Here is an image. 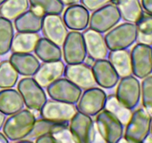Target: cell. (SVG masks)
I'll return each instance as SVG.
<instances>
[{
    "label": "cell",
    "mask_w": 152,
    "mask_h": 143,
    "mask_svg": "<svg viewBox=\"0 0 152 143\" xmlns=\"http://www.w3.org/2000/svg\"><path fill=\"white\" fill-rule=\"evenodd\" d=\"M37 117L29 109H22L5 119L2 127L3 133L8 140L18 142L29 136L34 129Z\"/></svg>",
    "instance_id": "obj_1"
},
{
    "label": "cell",
    "mask_w": 152,
    "mask_h": 143,
    "mask_svg": "<svg viewBox=\"0 0 152 143\" xmlns=\"http://www.w3.org/2000/svg\"><path fill=\"white\" fill-rule=\"evenodd\" d=\"M151 115L144 108L135 110L126 125L123 133L125 140L132 143L145 142L151 131Z\"/></svg>",
    "instance_id": "obj_2"
},
{
    "label": "cell",
    "mask_w": 152,
    "mask_h": 143,
    "mask_svg": "<svg viewBox=\"0 0 152 143\" xmlns=\"http://www.w3.org/2000/svg\"><path fill=\"white\" fill-rule=\"evenodd\" d=\"M95 123L99 136L105 142L117 143L123 137L124 125L106 109L95 116Z\"/></svg>",
    "instance_id": "obj_3"
},
{
    "label": "cell",
    "mask_w": 152,
    "mask_h": 143,
    "mask_svg": "<svg viewBox=\"0 0 152 143\" xmlns=\"http://www.w3.org/2000/svg\"><path fill=\"white\" fill-rule=\"evenodd\" d=\"M108 50L127 49L137 41L135 23L125 22L117 25L104 36Z\"/></svg>",
    "instance_id": "obj_4"
},
{
    "label": "cell",
    "mask_w": 152,
    "mask_h": 143,
    "mask_svg": "<svg viewBox=\"0 0 152 143\" xmlns=\"http://www.w3.org/2000/svg\"><path fill=\"white\" fill-rule=\"evenodd\" d=\"M17 90L23 98L25 107L33 112H39L48 100L43 87L34 77H22L17 83Z\"/></svg>",
    "instance_id": "obj_5"
},
{
    "label": "cell",
    "mask_w": 152,
    "mask_h": 143,
    "mask_svg": "<svg viewBox=\"0 0 152 143\" xmlns=\"http://www.w3.org/2000/svg\"><path fill=\"white\" fill-rule=\"evenodd\" d=\"M116 89V97L126 107L134 110L140 101L141 83L134 75L120 77Z\"/></svg>",
    "instance_id": "obj_6"
},
{
    "label": "cell",
    "mask_w": 152,
    "mask_h": 143,
    "mask_svg": "<svg viewBox=\"0 0 152 143\" xmlns=\"http://www.w3.org/2000/svg\"><path fill=\"white\" fill-rule=\"evenodd\" d=\"M121 16L115 4L110 3L92 12L89 28L99 33H106L120 22Z\"/></svg>",
    "instance_id": "obj_7"
},
{
    "label": "cell",
    "mask_w": 152,
    "mask_h": 143,
    "mask_svg": "<svg viewBox=\"0 0 152 143\" xmlns=\"http://www.w3.org/2000/svg\"><path fill=\"white\" fill-rule=\"evenodd\" d=\"M62 46V57L67 64L83 63L87 57L84 37L80 31L68 32Z\"/></svg>",
    "instance_id": "obj_8"
},
{
    "label": "cell",
    "mask_w": 152,
    "mask_h": 143,
    "mask_svg": "<svg viewBox=\"0 0 152 143\" xmlns=\"http://www.w3.org/2000/svg\"><path fill=\"white\" fill-rule=\"evenodd\" d=\"M76 142L91 143L96 138V128L91 116L77 111L68 126Z\"/></svg>",
    "instance_id": "obj_9"
},
{
    "label": "cell",
    "mask_w": 152,
    "mask_h": 143,
    "mask_svg": "<svg viewBox=\"0 0 152 143\" xmlns=\"http://www.w3.org/2000/svg\"><path fill=\"white\" fill-rule=\"evenodd\" d=\"M107 98L106 92L100 87L93 86L85 89L77 102V110L91 117L96 116L105 109Z\"/></svg>",
    "instance_id": "obj_10"
},
{
    "label": "cell",
    "mask_w": 152,
    "mask_h": 143,
    "mask_svg": "<svg viewBox=\"0 0 152 143\" xmlns=\"http://www.w3.org/2000/svg\"><path fill=\"white\" fill-rule=\"evenodd\" d=\"M46 90L51 99L74 104H77L83 93V89L66 77L55 80L46 88Z\"/></svg>",
    "instance_id": "obj_11"
},
{
    "label": "cell",
    "mask_w": 152,
    "mask_h": 143,
    "mask_svg": "<svg viewBox=\"0 0 152 143\" xmlns=\"http://www.w3.org/2000/svg\"><path fill=\"white\" fill-rule=\"evenodd\" d=\"M132 74L143 79L152 73L151 46L137 43L131 51Z\"/></svg>",
    "instance_id": "obj_12"
},
{
    "label": "cell",
    "mask_w": 152,
    "mask_h": 143,
    "mask_svg": "<svg viewBox=\"0 0 152 143\" xmlns=\"http://www.w3.org/2000/svg\"><path fill=\"white\" fill-rule=\"evenodd\" d=\"M78 111L74 104L62 102L50 98L47 100L39 111L42 118L60 122H69Z\"/></svg>",
    "instance_id": "obj_13"
},
{
    "label": "cell",
    "mask_w": 152,
    "mask_h": 143,
    "mask_svg": "<svg viewBox=\"0 0 152 143\" xmlns=\"http://www.w3.org/2000/svg\"><path fill=\"white\" fill-rule=\"evenodd\" d=\"M65 77L77 85L81 89H87L96 85L91 66L80 63L67 64L64 72Z\"/></svg>",
    "instance_id": "obj_14"
},
{
    "label": "cell",
    "mask_w": 152,
    "mask_h": 143,
    "mask_svg": "<svg viewBox=\"0 0 152 143\" xmlns=\"http://www.w3.org/2000/svg\"><path fill=\"white\" fill-rule=\"evenodd\" d=\"M91 69L96 84L102 89H112L120 80V77L117 71L106 58L96 60Z\"/></svg>",
    "instance_id": "obj_15"
},
{
    "label": "cell",
    "mask_w": 152,
    "mask_h": 143,
    "mask_svg": "<svg viewBox=\"0 0 152 143\" xmlns=\"http://www.w3.org/2000/svg\"><path fill=\"white\" fill-rule=\"evenodd\" d=\"M42 31L45 37L61 46L63 44L68 28L60 14H46L43 17Z\"/></svg>",
    "instance_id": "obj_16"
},
{
    "label": "cell",
    "mask_w": 152,
    "mask_h": 143,
    "mask_svg": "<svg viewBox=\"0 0 152 143\" xmlns=\"http://www.w3.org/2000/svg\"><path fill=\"white\" fill-rule=\"evenodd\" d=\"M90 16V11L82 4L77 3L68 6L64 10L62 19L68 29L80 31L88 28Z\"/></svg>",
    "instance_id": "obj_17"
},
{
    "label": "cell",
    "mask_w": 152,
    "mask_h": 143,
    "mask_svg": "<svg viewBox=\"0 0 152 143\" xmlns=\"http://www.w3.org/2000/svg\"><path fill=\"white\" fill-rule=\"evenodd\" d=\"M65 67V63L61 60L43 62L34 74V78L42 87L47 88L50 83L64 75Z\"/></svg>",
    "instance_id": "obj_18"
},
{
    "label": "cell",
    "mask_w": 152,
    "mask_h": 143,
    "mask_svg": "<svg viewBox=\"0 0 152 143\" xmlns=\"http://www.w3.org/2000/svg\"><path fill=\"white\" fill-rule=\"evenodd\" d=\"M88 56L93 59H104L108 57V49L102 33L86 28L83 33Z\"/></svg>",
    "instance_id": "obj_19"
},
{
    "label": "cell",
    "mask_w": 152,
    "mask_h": 143,
    "mask_svg": "<svg viewBox=\"0 0 152 143\" xmlns=\"http://www.w3.org/2000/svg\"><path fill=\"white\" fill-rule=\"evenodd\" d=\"M45 14L39 9L30 7L25 13L14 19V28L17 32L38 33L42 30Z\"/></svg>",
    "instance_id": "obj_20"
},
{
    "label": "cell",
    "mask_w": 152,
    "mask_h": 143,
    "mask_svg": "<svg viewBox=\"0 0 152 143\" xmlns=\"http://www.w3.org/2000/svg\"><path fill=\"white\" fill-rule=\"evenodd\" d=\"M9 61L19 74L25 77L34 76L41 64L36 55L22 52H12Z\"/></svg>",
    "instance_id": "obj_21"
},
{
    "label": "cell",
    "mask_w": 152,
    "mask_h": 143,
    "mask_svg": "<svg viewBox=\"0 0 152 143\" xmlns=\"http://www.w3.org/2000/svg\"><path fill=\"white\" fill-rule=\"evenodd\" d=\"M23 98L17 89L7 88L0 90V112L10 116L24 108Z\"/></svg>",
    "instance_id": "obj_22"
},
{
    "label": "cell",
    "mask_w": 152,
    "mask_h": 143,
    "mask_svg": "<svg viewBox=\"0 0 152 143\" xmlns=\"http://www.w3.org/2000/svg\"><path fill=\"white\" fill-rule=\"evenodd\" d=\"M125 22L136 23L143 15L144 11L140 0H112Z\"/></svg>",
    "instance_id": "obj_23"
},
{
    "label": "cell",
    "mask_w": 152,
    "mask_h": 143,
    "mask_svg": "<svg viewBox=\"0 0 152 143\" xmlns=\"http://www.w3.org/2000/svg\"><path fill=\"white\" fill-rule=\"evenodd\" d=\"M35 55L42 62L59 60L62 57L60 46L46 37H40L34 50Z\"/></svg>",
    "instance_id": "obj_24"
},
{
    "label": "cell",
    "mask_w": 152,
    "mask_h": 143,
    "mask_svg": "<svg viewBox=\"0 0 152 143\" xmlns=\"http://www.w3.org/2000/svg\"><path fill=\"white\" fill-rule=\"evenodd\" d=\"M108 58L120 77L132 74V58L129 50L120 49L110 51V52H108Z\"/></svg>",
    "instance_id": "obj_25"
},
{
    "label": "cell",
    "mask_w": 152,
    "mask_h": 143,
    "mask_svg": "<svg viewBox=\"0 0 152 143\" xmlns=\"http://www.w3.org/2000/svg\"><path fill=\"white\" fill-rule=\"evenodd\" d=\"M39 38L38 33L18 32L14 34L10 51L12 52L32 53L35 50Z\"/></svg>",
    "instance_id": "obj_26"
},
{
    "label": "cell",
    "mask_w": 152,
    "mask_h": 143,
    "mask_svg": "<svg viewBox=\"0 0 152 143\" xmlns=\"http://www.w3.org/2000/svg\"><path fill=\"white\" fill-rule=\"evenodd\" d=\"M68 126H69V122H55V121L49 120V119L41 117V119L36 120L34 129L26 138L32 139L43 134L53 135L56 133L60 131L61 130L68 128Z\"/></svg>",
    "instance_id": "obj_27"
},
{
    "label": "cell",
    "mask_w": 152,
    "mask_h": 143,
    "mask_svg": "<svg viewBox=\"0 0 152 143\" xmlns=\"http://www.w3.org/2000/svg\"><path fill=\"white\" fill-rule=\"evenodd\" d=\"M29 7V0H5L0 4V16L9 20H14Z\"/></svg>",
    "instance_id": "obj_28"
},
{
    "label": "cell",
    "mask_w": 152,
    "mask_h": 143,
    "mask_svg": "<svg viewBox=\"0 0 152 143\" xmlns=\"http://www.w3.org/2000/svg\"><path fill=\"white\" fill-rule=\"evenodd\" d=\"M14 37V27L11 20L0 16V55H4L11 49Z\"/></svg>",
    "instance_id": "obj_29"
},
{
    "label": "cell",
    "mask_w": 152,
    "mask_h": 143,
    "mask_svg": "<svg viewBox=\"0 0 152 143\" xmlns=\"http://www.w3.org/2000/svg\"><path fill=\"white\" fill-rule=\"evenodd\" d=\"M135 25L137 27V42L152 46V15L144 13Z\"/></svg>",
    "instance_id": "obj_30"
},
{
    "label": "cell",
    "mask_w": 152,
    "mask_h": 143,
    "mask_svg": "<svg viewBox=\"0 0 152 143\" xmlns=\"http://www.w3.org/2000/svg\"><path fill=\"white\" fill-rule=\"evenodd\" d=\"M19 80V73L9 60L0 63V88L7 89L16 86Z\"/></svg>",
    "instance_id": "obj_31"
},
{
    "label": "cell",
    "mask_w": 152,
    "mask_h": 143,
    "mask_svg": "<svg viewBox=\"0 0 152 143\" xmlns=\"http://www.w3.org/2000/svg\"><path fill=\"white\" fill-rule=\"evenodd\" d=\"M105 109L117 116L123 125H126L128 123L132 113V110L125 107L117 99L115 95H110L107 98Z\"/></svg>",
    "instance_id": "obj_32"
},
{
    "label": "cell",
    "mask_w": 152,
    "mask_h": 143,
    "mask_svg": "<svg viewBox=\"0 0 152 143\" xmlns=\"http://www.w3.org/2000/svg\"><path fill=\"white\" fill-rule=\"evenodd\" d=\"M30 7L37 8L46 14H61L65 5L60 0H29Z\"/></svg>",
    "instance_id": "obj_33"
},
{
    "label": "cell",
    "mask_w": 152,
    "mask_h": 143,
    "mask_svg": "<svg viewBox=\"0 0 152 143\" xmlns=\"http://www.w3.org/2000/svg\"><path fill=\"white\" fill-rule=\"evenodd\" d=\"M141 99L144 109L152 116V75H148L141 82Z\"/></svg>",
    "instance_id": "obj_34"
},
{
    "label": "cell",
    "mask_w": 152,
    "mask_h": 143,
    "mask_svg": "<svg viewBox=\"0 0 152 143\" xmlns=\"http://www.w3.org/2000/svg\"><path fill=\"white\" fill-rule=\"evenodd\" d=\"M80 1L89 11L93 12L111 3L112 0H80Z\"/></svg>",
    "instance_id": "obj_35"
},
{
    "label": "cell",
    "mask_w": 152,
    "mask_h": 143,
    "mask_svg": "<svg viewBox=\"0 0 152 143\" xmlns=\"http://www.w3.org/2000/svg\"><path fill=\"white\" fill-rule=\"evenodd\" d=\"M53 136H54V137L56 138L57 142H76L75 139H74V136H73L72 133H71V131H70L68 128H64V129L61 130L60 131L53 134Z\"/></svg>",
    "instance_id": "obj_36"
},
{
    "label": "cell",
    "mask_w": 152,
    "mask_h": 143,
    "mask_svg": "<svg viewBox=\"0 0 152 143\" xmlns=\"http://www.w3.org/2000/svg\"><path fill=\"white\" fill-rule=\"evenodd\" d=\"M37 143H56V138L52 134H43L35 139Z\"/></svg>",
    "instance_id": "obj_37"
},
{
    "label": "cell",
    "mask_w": 152,
    "mask_h": 143,
    "mask_svg": "<svg viewBox=\"0 0 152 143\" xmlns=\"http://www.w3.org/2000/svg\"><path fill=\"white\" fill-rule=\"evenodd\" d=\"M140 2L145 13L152 15V0H141Z\"/></svg>",
    "instance_id": "obj_38"
},
{
    "label": "cell",
    "mask_w": 152,
    "mask_h": 143,
    "mask_svg": "<svg viewBox=\"0 0 152 143\" xmlns=\"http://www.w3.org/2000/svg\"><path fill=\"white\" fill-rule=\"evenodd\" d=\"M62 1V4L64 5H71V4H77V3L80 2V0H60Z\"/></svg>",
    "instance_id": "obj_39"
},
{
    "label": "cell",
    "mask_w": 152,
    "mask_h": 143,
    "mask_svg": "<svg viewBox=\"0 0 152 143\" xmlns=\"http://www.w3.org/2000/svg\"><path fill=\"white\" fill-rule=\"evenodd\" d=\"M94 61H95L94 59H93V58L91 57L88 56V57H86V60H85L84 62H85V63H86L87 65L90 66H92V65L94 64Z\"/></svg>",
    "instance_id": "obj_40"
},
{
    "label": "cell",
    "mask_w": 152,
    "mask_h": 143,
    "mask_svg": "<svg viewBox=\"0 0 152 143\" xmlns=\"http://www.w3.org/2000/svg\"><path fill=\"white\" fill-rule=\"evenodd\" d=\"M9 142L8 139L6 137L4 133L0 132V143H7Z\"/></svg>",
    "instance_id": "obj_41"
},
{
    "label": "cell",
    "mask_w": 152,
    "mask_h": 143,
    "mask_svg": "<svg viewBox=\"0 0 152 143\" xmlns=\"http://www.w3.org/2000/svg\"><path fill=\"white\" fill-rule=\"evenodd\" d=\"M5 115L3 114L1 112H0V129L3 127V125H4V122H5Z\"/></svg>",
    "instance_id": "obj_42"
},
{
    "label": "cell",
    "mask_w": 152,
    "mask_h": 143,
    "mask_svg": "<svg viewBox=\"0 0 152 143\" xmlns=\"http://www.w3.org/2000/svg\"><path fill=\"white\" fill-rule=\"evenodd\" d=\"M150 132H151V133L152 135V119H151V131H150Z\"/></svg>",
    "instance_id": "obj_43"
},
{
    "label": "cell",
    "mask_w": 152,
    "mask_h": 143,
    "mask_svg": "<svg viewBox=\"0 0 152 143\" xmlns=\"http://www.w3.org/2000/svg\"><path fill=\"white\" fill-rule=\"evenodd\" d=\"M4 1H5V0H0V4H2V3L4 2Z\"/></svg>",
    "instance_id": "obj_44"
}]
</instances>
